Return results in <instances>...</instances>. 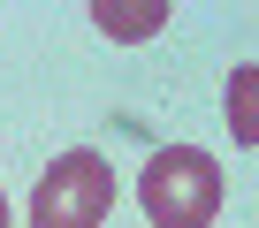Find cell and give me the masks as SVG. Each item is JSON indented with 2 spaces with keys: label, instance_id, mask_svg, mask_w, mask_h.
<instances>
[{
  "label": "cell",
  "instance_id": "obj_1",
  "mask_svg": "<svg viewBox=\"0 0 259 228\" xmlns=\"http://www.w3.org/2000/svg\"><path fill=\"white\" fill-rule=\"evenodd\" d=\"M138 205L153 228H206L221 213V167L198 145H160L138 175Z\"/></svg>",
  "mask_w": 259,
  "mask_h": 228
},
{
  "label": "cell",
  "instance_id": "obj_5",
  "mask_svg": "<svg viewBox=\"0 0 259 228\" xmlns=\"http://www.w3.org/2000/svg\"><path fill=\"white\" fill-rule=\"evenodd\" d=\"M0 228H8V190H0Z\"/></svg>",
  "mask_w": 259,
  "mask_h": 228
},
{
  "label": "cell",
  "instance_id": "obj_4",
  "mask_svg": "<svg viewBox=\"0 0 259 228\" xmlns=\"http://www.w3.org/2000/svg\"><path fill=\"white\" fill-rule=\"evenodd\" d=\"M92 23H99L107 38H153V31L168 23V0H145V8H114V0H99Z\"/></svg>",
  "mask_w": 259,
  "mask_h": 228
},
{
  "label": "cell",
  "instance_id": "obj_3",
  "mask_svg": "<svg viewBox=\"0 0 259 228\" xmlns=\"http://www.w3.org/2000/svg\"><path fill=\"white\" fill-rule=\"evenodd\" d=\"M221 114H229V130H236V145H259V61L229 69V91H221Z\"/></svg>",
  "mask_w": 259,
  "mask_h": 228
},
{
  "label": "cell",
  "instance_id": "obj_2",
  "mask_svg": "<svg viewBox=\"0 0 259 228\" xmlns=\"http://www.w3.org/2000/svg\"><path fill=\"white\" fill-rule=\"evenodd\" d=\"M107 213H114V167L92 145L61 152L31 190V228H99Z\"/></svg>",
  "mask_w": 259,
  "mask_h": 228
}]
</instances>
